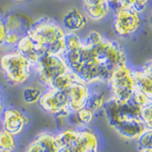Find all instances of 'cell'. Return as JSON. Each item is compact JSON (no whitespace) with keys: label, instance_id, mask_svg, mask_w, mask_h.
<instances>
[{"label":"cell","instance_id":"6da1fadb","mask_svg":"<svg viewBox=\"0 0 152 152\" xmlns=\"http://www.w3.org/2000/svg\"><path fill=\"white\" fill-rule=\"evenodd\" d=\"M79 53L80 63L74 72L89 86L107 84L111 71L117 66L127 63L122 46L104 37L94 46L83 44Z\"/></svg>","mask_w":152,"mask_h":152},{"label":"cell","instance_id":"7a4b0ae2","mask_svg":"<svg viewBox=\"0 0 152 152\" xmlns=\"http://www.w3.org/2000/svg\"><path fill=\"white\" fill-rule=\"evenodd\" d=\"M103 109L108 125L126 139H137L145 130L140 117L141 107L132 101L120 103L109 97Z\"/></svg>","mask_w":152,"mask_h":152},{"label":"cell","instance_id":"3957f363","mask_svg":"<svg viewBox=\"0 0 152 152\" xmlns=\"http://www.w3.org/2000/svg\"><path fill=\"white\" fill-rule=\"evenodd\" d=\"M27 35L40 48L43 54L64 56L66 53V31L51 19L35 21Z\"/></svg>","mask_w":152,"mask_h":152},{"label":"cell","instance_id":"277c9868","mask_svg":"<svg viewBox=\"0 0 152 152\" xmlns=\"http://www.w3.org/2000/svg\"><path fill=\"white\" fill-rule=\"evenodd\" d=\"M57 152H99L97 133L88 127H65L54 134Z\"/></svg>","mask_w":152,"mask_h":152},{"label":"cell","instance_id":"5b68a950","mask_svg":"<svg viewBox=\"0 0 152 152\" xmlns=\"http://www.w3.org/2000/svg\"><path fill=\"white\" fill-rule=\"evenodd\" d=\"M0 69L7 82L11 86L17 87L28 82L34 66L21 53L13 51L0 57Z\"/></svg>","mask_w":152,"mask_h":152},{"label":"cell","instance_id":"8992f818","mask_svg":"<svg viewBox=\"0 0 152 152\" xmlns=\"http://www.w3.org/2000/svg\"><path fill=\"white\" fill-rule=\"evenodd\" d=\"M132 70L133 69L126 63L117 66L111 71L107 83L110 91V98L120 103L131 101L136 89Z\"/></svg>","mask_w":152,"mask_h":152},{"label":"cell","instance_id":"52a82bcc","mask_svg":"<svg viewBox=\"0 0 152 152\" xmlns=\"http://www.w3.org/2000/svg\"><path fill=\"white\" fill-rule=\"evenodd\" d=\"M34 70L38 81L48 88L56 78L69 72L71 69L66 64L64 56L45 54L34 66Z\"/></svg>","mask_w":152,"mask_h":152},{"label":"cell","instance_id":"ba28073f","mask_svg":"<svg viewBox=\"0 0 152 152\" xmlns=\"http://www.w3.org/2000/svg\"><path fill=\"white\" fill-rule=\"evenodd\" d=\"M38 104L44 111L55 117L63 116L69 119L71 114L69 110V100L66 91L46 88Z\"/></svg>","mask_w":152,"mask_h":152},{"label":"cell","instance_id":"9c48e42d","mask_svg":"<svg viewBox=\"0 0 152 152\" xmlns=\"http://www.w3.org/2000/svg\"><path fill=\"white\" fill-rule=\"evenodd\" d=\"M140 13L131 9H121L115 13L113 31L119 37L126 38L135 33L141 26Z\"/></svg>","mask_w":152,"mask_h":152},{"label":"cell","instance_id":"30bf717a","mask_svg":"<svg viewBox=\"0 0 152 152\" xmlns=\"http://www.w3.org/2000/svg\"><path fill=\"white\" fill-rule=\"evenodd\" d=\"M2 129L9 132L13 136H18L24 131L25 127L28 125V116L15 107L4 108L0 119Z\"/></svg>","mask_w":152,"mask_h":152},{"label":"cell","instance_id":"8fae6325","mask_svg":"<svg viewBox=\"0 0 152 152\" xmlns=\"http://www.w3.org/2000/svg\"><path fill=\"white\" fill-rule=\"evenodd\" d=\"M66 93L69 100V110L72 113L87 107L90 93V86L81 79L71 85L66 90Z\"/></svg>","mask_w":152,"mask_h":152},{"label":"cell","instance_id":"7c38bea8","mask_svg":"<svg viewBox=\"0 0 152 152\" xmlns=\"http://www.w3.org/2000/svg\"><path fill=\"white\" fill-rule=\"evenodd\" d=\"M7 31L15 32L20 36H25L31 30L35 21L31 15L25 12H15L9 14L5 19Z\"/></svg>","mask_w":152,"mask_h":152},{"label":"cell","instance_id":"4fadbf2b","mask_svg":"<svg viewBox=\"0 0 152 152\" xmlns=\"http://www.w3.org/2000/svg\"><path fill=\"white\" fill-rule=\"evenodd\" d=\"M24 152H57L54 134L48 131L40 133L27 145Z\"/></svg>","mask_w":152,"mask_h":152},{"label":"cell","instance_id":"5bb4252c","mask_svg":"<svg viewBox=\"0 0 152 152\" xmlns=\"http://www.w3.org/2000/svg\"><path fill=\"white\" fill-rule=\"evenodd\" d=\"M16 51L21 53L24 57H26L33 65V66L38 63V61L43 55H45L43 54L40 48L28 35L21 37V39L16 45Z\"/></svg>","mask_w":152,"mask_h":152},{"label":"cell","instance_id":"9a60e30c","mask_svg":"<svg viewBox=\"0 0 152 152\" xmlns=\"http://www.w3.org/2000/svg\"><path fill=\"white\" fill-rule=\"evenodd\" d=\"M87 17L75 8L69 9L63 17V26L69 32L82 31L87 25Z\"/></svg>","mask_w":152,"mask_h":152},{"label":"cell","instance_id":"2e32d148","mask_svg":"<svg viewBox=\"0 0 152 152\" xmlns=\"http://www.w3.org/2000/svg\"><path fill=\"white\" fill-rule=\"evenodd\" d=\"M136 89L141 91L149 100H152V75L145 72L142 69L132 70Z\"/></svg>","mask_w":152,"mask_h":152},{"label":"cell","instance_id":"e0dca14e","mask_svg":"<svg viewBox=\"0 0 152 152\" xmlns=\"http://www.w3.org/2000/svg\"><path fill=\"white\" fill-rule=\"evenodd\" d=\"M94 114L92 110H90L88 107H84L78 111L72 112L69 115L68 120L73 125V127L83 128L87 126H89L94 120Z\"/></svg>","mask_w":152,"mask_h":152},{"label":"cell","instance_id":"ac0fdd59","mask_svg":"<svg viewBox=\"0 0 152 152\" xmlns=\"http://www.w3.org/2000/svg\"><path fill=\"white\" fill-rule=\"evenodd\" d=\"M81 79L82 78H81L77 73H75L72 70H69V72L65 73L64 75L60 76L58 78H56L53 82L46 88H52L56 90H61V91H66L73 83L77 82V81Z\"/></svg>","mask_w":152,"mask_h":152},{"label":"cell","instance_id":"d6986e66","mask_svg":"<svg viewBox=\"0 0 152 152\" xmlns=\"http://www.w3.org/2000/svg\"><path fill=\"white\" fill-rule=\"evenodd\" d=\"M107 92L104 90H99V89H92L90 88V93L88 99L87 107L90 110L93 112H96L100 109H103L106 102L107 101Z\"/></svg>","mask_w":152,"mask_h":152},{"label":"cell","instance_id":"ffe728a7","mask_svg":"<svg viewBox=\"0 0 152 152\" xmlns=\"http://www.w3.org/2000/svg\"><path fill=\"white\" fill-rule=\"evenodd\" d=\"M85 12L87 15L92 20H100L104 18L108 12V4H98V5H84Z\"/></svg>","mask_w":152,"mask_h":152},{"label":"cell","instance_id":"44dd1931","mask_svg":"<svg viewBox=\"0 0 152 152\" xmlns=\"http://www.w3.org/2000/svg\"><path fill=\"white\" fill-rule=\"evenodd\" d=\"M17 146L15 136L0 129V152H14Z\"/></svg>","mask_w":152,"mask_h":152},{"label":"cell","instance_id":"7402d4cb","mask_svg":"<svg viewBox=\"0 0 152 152\" xmlns=\"http://www.w3.org/2000/svg\"><path fill=\"white\" fill-rule=\"evenodd\" d=\"M43 94V90L36 87H26L22 91L24 101L28 104H38Z\"/></svg>","mask_w":152,"mask_h":152},{"label":"cell","instance_id":"603a6c76","mask_svg":"<svg viewBox=\"0 0 152 152\" xmlns=\"http://www.w3.org/2000/svg\"><path fill=\"white\" fill-rule=\"evenodd\" d=\"M140 117L145 129L152 130V100H148V102L141 107Z\"/></svg>","mask_w":152,"mask_h":152},{"label":"cell","instance_id":"cb8c5ba5","mask_svg":"<svg viewBox=\"0 0 152 152\" xmlns=\"http://www.w3.org/2000/svg\"><path fill=\"white\" fill-rule=\"evenodd\" d=\"M65 42L66 50H76L83 46V40L75 32H66Z\"/></svg>","mask_w":152,"mask_h":152},{"label":"cell","instance_id":"d4e9b609","mask_svg":"<svg viewBox=\"0 0 152 152\" xmlns=\"http://www.w3.org/2000/svg\"><path fill=\"white\" fill-rule=\"evenodd\" d=\"M136 140L139 149L152 150V130L145 129Z\"/></svg>","mask_w":152,"mask_h":152},{"label":"cell","instance_id":"484cf974","mask_svg":"<svg viewBox=\"0 0 152 152\" xmlns=\"http://www.w3.org/2000/svg\"><path fill=\"white\" fill-rule=\"evenodd\" d=\"M21 37L19 34L15 32H11V31H7V35L5 38V44L8 46H16L19 40L21 39Z\"/></svg>","mask_w":152,"mask_h":152},{"label":"cell","instance_id":"4316f807","mask_svg":"<svg viewBox=\"0 0 152 152\" xmlns=\"http://www.w3.org/2000/svg\"><path fill=\"white\" fill-rule=\"evenodd\" d=\"M148 2H149V0H135L134 5H133V7H132V10L137 12L138 13L142 12L145 10Z\"/></svg>","mask_w":152,"mask_h":152},{"label":"cell","instance_id":"83f0119b","mask_svg":"<svg viewBox=\"0 0 152 152\" xmlns=\"http://www.w3.org/2000/svg\"><path fill=\"white\" fill-rule=\"evenodd\" d=\"M7 35V28L5 26V22L2 19H0V46L5 44V38Z\"/></svg>","mask_w":152,"mask_h":152},{"label":"cell","instance_id":"f1b7e54d","mask_svg":"<svg viewBox=\"0 0 152 152\" xmlns=\"http://www.w3.org/2000/svg\"><path fill=\"white\" fill-rule=\"evenodd\" d=\"M135 0H120L121 9H131L134 5Z\"/></svg>","mask_w":152,"mask_h":152},{"label":"cell","instance_id":"f546056e","mask_svg":"<svg viewBox=\"0 0 152 152\" xmlns=\"http://www.w3.org/2000/svg\"><path fill=\"white\" fill-rule=\"evenodd\" d=\"M142 70L145 71V72H146V73H148V74H150V75H152V59H150V60H148L146 62V63L142 66L141 68Z\"/></svg>","mask_w":152,"mask_h":152},{"label":"cell","instance_id":"4dcf8cb0","mask_svg":"<svg viewBox=\"0 0 152 152\" xmlns=\"http://www.w3.org/2000/svg\"><path fill=\"white\" fill-rule=\"evenodd\" d=\"M107 3V0H84V5H98Z\"/></svg>","mask_w":152,"mask_h":152},{"label":"cell","instance_id":"1f68e13d","mask_svg":"<svg viewBox=\"0 0 152 152\" xmlns=\"http://www.w3.org/2000/svg\"><path fill=\"white\" fill-rule=\"evenodd\" d=\"M0 106H4L3 104V94H2L1 89H0Z\"/></svg>","mask_w":152,"mask_h":152},{"label":"cell","instance_id":"d6a6232c","mask_svg":"<svg viewBox=\"0 0 152 152\" xmlns=\"http://www.w3.org/2000/svg\"><path fill=\"white\" fill-rule=\"evenodd\" d=\"M139 152H152L150 149H139Z\"/></svg>","mask_w":152,"mask_h":152},{"label":"cell","instance_id":"836d02e7","mask_svg":"<svg viewBox=\"0 0 152 152\" xmlns=\"http://www.w3.org/2000/svg\"><path fill=\"white\" fill-rule=\"evenodd\" d=\"M4 110V106H0V119H1V114Z\"/></svg>","mask_w":152,"mask_h":152},{"label":"cell","instance_id":"e575fe53","mask_svg":"<svg viewBox=\"0 0 152 152\" xmlns=\"http://www.w3.org/2000/svg\"><path fill=\"white\" fill-rule=\"evenodd\" d=\"M116 1H120V0H107V3H111V2H116Z\"/></svg>","mask_w":152,"mask_h":152},{"label":"cell","instance_id":"d590c367","mask_svg":"<svg viewBox=\"0 0 152 152\" xmlns=\"http://www.w3.org/2000/svg\"><path fill=\"white\" fill-rule=\"evenodd\" d=\"M150 21H151V25H152V16H151V19H150Z\"/></svg>","mask_w":152,"mask_h":152},{"label":"cell","instance_id":"8d00e7d4","mask_svg":"<svg viewBox=\"0 0 152 152\" xmlns=\"http://www.w3.org/2000/svg\"><path fill=\"white\" fill-rule=\"evenodd\" d=\"M16 1H24V0H16Z\"/></svg>","mask_w":152,"mask_h":152}]
</instances>
